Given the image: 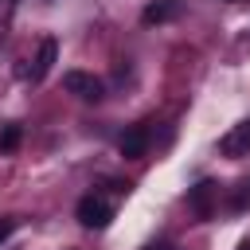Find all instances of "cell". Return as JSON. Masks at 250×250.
Instances as JSON below:
<instances>
[{"label":"cell","instance_id":"6da1fadb","mask_svg":"<svg viewBox=\"0 0 250 250\" xmlns=\"http://www.w3.org/2000/svg\"><path fill=\"white\" fill-rule=\"evenodd\" d=\"M74 219H78L86 230H105V227L113 223V203L90 191V195H82V199H78V207H74Z\"/></svg>","mask_w":250,"mask_h":250},{"label":"cell","instance_id":"7a4b0ae2","mask_svg":"<svg viewBox=\"0 0 250 250\" xmlns=\"http://www.w3.org/2000/svg\"><path fill=\"white\" fill-rule=\"evenodd\" d=\"M62 86H66V94H74L82 102H98L102 98V78H94L90 70H66Z\"/></svg>","mask_w":250,"mask_h":250},{"label":"cell","instance_id":"3957f363","mask_svg":"<svg viewBox=\"0 0 250 250\" xmlns=\"http://www.w3.org/2000/svg\"><path fill=\"white\" fill-rule=\"evenodd\" d=\"M219 152H223V156H230V160H242V156H250V121H238V125H230V129L219 137Z\"/></svg>","mask_w":250,"mask_h":250},{"label":"cell","instance_id":"277c9868","mask_svg":"<svg viewBox=\"0 0 250 250\" xmlns=\"http://www.w3.org/2000/svg\"><path fill=\"white\" fill-rule=\"evenodd\" d=\"M55 59H59V43H55L51 35L39 39V51H35V59H31V66H27V78H31V82H43V78L51 74Z\"/></svg>","mask_w":250,"mask_h":250},{"label":"cell","instance_id":"5b68a950","mask_svg":"<svg viewBox=\"0 0 250 250\" xmlns=\"http://www.w3.org/2000/svg\"><path fill=\"white\" fill-rule=\"evenodd\" d=\"M215 199H219V188H215L211 180H199L195 188H188V207H191L199 219H211V211H215Z\"/></svg>","mask_w":250,"mask_h":250},{"label":"cell","instance_id":"8992f818","mask_svg":"<svg viewBox=\"0 0 250 250\" xmlns=\"http://www.w3.org/2000/svg\"><path fill=\"white\" fill-rule=\"evenodd\" d=\"M145 152H148V129H145V125L125 129V133H121V156H125V160H141Z\"/></svg>","mask_w":250,"mask_h":250},{"label":"cell","instance_id":"52a82bcc","mask_svg":"<svg viewBox=\"0 0 250 250\" xmlns=\"http://www.w3.org/2000/svg\"><path fill=\"white\" fill-rule=\"evenodd\" d=\"M180 8H184L180 0H152V4L141 12V23H145V27H152V23H168V20L180 16Z\"/></svg>","mask_w":250,"mask_h":250},{"label":"cell","instance_id":"ba28073f","mask_svg":"<svg viewBox=\"0 0 250 250\" xmlns=\"http://www.w3.org/2000/svg\"><path fill=\"white\" fill-rule=\"evenodd\" d=\"M20 137H23V129L12 121V125H4L0 129V152H16L20 148Z\"/></svg>","mask_w":250,"mask_h":250},{"label":"cell","instance_id":"9c48e42d","mask_svg":"<svg viewBox=\"0 0 250 250\" xmlns=\"http://www.w3.org/2000/svg\"><path fill=\"white\" fill-rule=\"evenodd\" d=\"M230 211H246L250 207V180H242V184H234V191H230V203H227Z\"/></svg>","mask_w":250,"mask_h":250},{"label":"cell","instance_id":"30bf717a","mask_svg":"<svg viewBox=\"0 0 250 250\" xmlns=\"http://www.w3.org/2000/svg\"><path fill=\"white\" fill-rule=\"evenodd\" d=\"M16 227H20V219H4V223H0V242H8V234H12Z\"/></svg>","mask_w":250,"mask_h":250},{"label":"cell","instance_id":"8fae6325","mask_svg":"<svg viewBox=\"0 0 250 250\" xmlns=\"http://www.w3.org/2000/svg\"><path fill=\"white\" fill-rule=\"evenodd\" d=\"M145 250H172V242H152V246H145Z\"/></svg>","mask_w":250,"mask_h":250},{"label":"cell","instance_id":"7c38bea8","mask_svg":"<svg viewBox=\"0 0 250 250\" xmlns=\"http://www.w3.org/2000/svg\"><path fill=\"white\" fill-rule=\"evenodd\" d=\"M238 250H250V234H246V238H242V242H238Z\"/></svg>","mask_w":250,"mask_h":250}]
</instances>
